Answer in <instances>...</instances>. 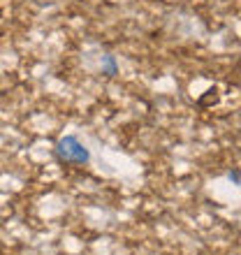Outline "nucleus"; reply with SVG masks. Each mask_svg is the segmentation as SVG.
Wrapping results in <instances>:
<instances>
[{
	"label": "nucleus",
	"instance_id": "obj_1",
	"mask_svg": "<svg viewBox=\"0 0 241 255\" xmlns=\"http://www.w3.org/2000/svg\"><path fill=\"white\" fill-rule=\"evenodd\" d=\"M56 158L65 165H86L91 160L88 148L79 141V137L74 134H65L56 141Z\"/></svg>",
	"mask_w": 241,
	"mask_h": 255
},
{
	"label": "nucleus",
	"instance_id": "obj_4",
	"mask_svg": "<svg viewBox=\"0 0 241 255\" xmlns=\"http://www.w3.org/2000/svg\"><path fill=\"white\" fill-rule=\"evenodd\" d=\"M230 179L239 183V181H241V174H239V172H230Z\"/></svg>",
	"mask_w": 241,
	"mask_h": 255
},
{
	"label": "nucleus",
	"instance_id": "obj_5",
	"mask_svg": "<svg viewBox=\"0 0 241 255\" xmlns=\"http://www.w3.org/2000/svg\"><path fill=\"white\" fill-rule=\"evenodd\" d=\"M0 19H2V7H0Z\"/></svg>",
	"mask_w": 241,
	"mask_h": 255
},
{
	"label": "nucleus",
	"instance_id": "obj_2",
	"mask_svg": "<svg viewBox=\"0 0 241 255\" xmlns=\"http://www.w3.org/2000/svg\"><path fill=\"white\" fill-rule=\"evenodd\" d=\"M221 102V93H218V88H209L207 93L200 98V107H214Z\"/></svg>",
	"mask_w": 241,
	"mask_h": 255
},
{
	"label": "nucleus",
	"instance_id": "obj_3",
	"mask_svg": "<svg viewBox=\"0 0 241 255\" xmlns=\"http://www.w3.org/2000/svg\"><path fill=\"white\" fill-rule=\"evenodd\" d=\"M119 72V65H116L114 56H102V74H107V77H114Z\"/></svg>",
	"mask_w": 241,
	"mask_h": 255
}]
</instances>
